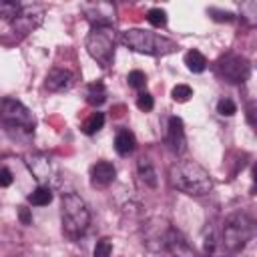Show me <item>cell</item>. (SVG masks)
I'll list each match as a JSON object with an SVG mask.
<instances>
[{
  "label": "cell",
  "instance_id": "cell-1",
  "mask_svg": "<svg viewBox=\"0 0 257 257\" xmlns=\"http://www.w3.org/2000/svg\"><path fill=\"white\" fill-rule=\"evenodd\" d=\"M143 243L161 257H195L193 249L183 239V235L161 217H155L145 225Z\"/></svg>",
  "mask_w": 257,
  "mask_h": 257
},
{
  "label": "cell",
  "instance_id": "cell-9",
  "mask_svg": "<svg viewBox=\"0 0 257 257\" xmlns=\"http://www.w3.org/2000/svg\"><path fill=\"white\" fill-rule=\"evenodd\" d=\"M42 16H44V10L40 6H22L18 16L10 22L12 28L18 32V34H28L32 32L40 22H42Z\"/></svg>",
  "mask_w": 257,
  "mask_h": 257
},
{
  "label": "cell",
  "instance_id": "cell-8",
  "mask_svg": "<svg viewBox=\"0 0 257 257\" xmlns=\"http://www.w3.org/2000/svg\"><path fill=\"white\" fill-rule=\"evenodd\" d=\"M217 72H219V76H223V80H227L231 84H239L249 78L251 64L241 54H225L217 62Z\"/></svg>",
  "mask_w": 257,
  "mask_h": 257
},
{
  "label": "cell",
  "instance_id": "cell-10",
  "mask_svg": "<svg viewBox=\"0 0 257 257\" xmlns=\"http://www.w3.org/2000/svg\"><path fill=\"white\" fill-rule=\"evenodd\" d=\"M82 12L86 14V18L92 26H112L114 24V6L112 4H106V2L84 4Z\"/></svg>",
  "mask_w": 257,
  "mask_h": 257
},
{
  "label": "cell",
  "instance_id": "cell-12",
  "mask_svg": "<svg viewBox=\"0 0 257 257\" xmlns=\"http://www.w3.org/2000/svg\"><path fill=\"white\" fill-rule=\"evenodd\" d=\"M24 161H26V165H28L32 177L38 181V185H44V183L50 181L52 169H50L48 157H44V155H40V153H32V155H26Z\"/></svg>",
  "mask_w": 257,
  "mask_h": 257
},
{
  "label": "cell",
  "instance_id": "cell-7",
  "mask_svg": "<svg viewBox=\"0 0 257 257\" xmlns=\"http://www.w3.org/2000/svg\"><path fill=\"white\" fill-rule=\"evenodd\" d=\"M0 122L8 126L10 131H24L32 133L34 131V116L32 112L16 98H0Z\"/></svg>",
  "mask_w": 257,
  "mask_h": 257
},
{
  "label": "cell",
  "instance_id": "cell-27",
  "mask_svg": "<svg viewBox=\"0 0 257 257\" xmlns=\"http://www.w3.org/2000/svg\"><path fill=\"white\" fill-rule=\"evenodd\" d=\"M137 106H139L143 112L153 110V106H155V98H153V94H149V92H141V94L137 96Z\"/></svg>",
  "mask_w": 257,
  "mask_h": 257
},
{
  "label": "cell",
  "instance_id": "cell-6",
  "mask_svg": "<svg viewBox=\"0 0 257 257\" xmlns=\"http://www.w3.org/2000/svg\"><path fill=\"white\" fill-rule=\"evenodd\" d=\"M114 28L112 26H92L86 36V52L102 66L108 68L114 58Z\"/></svg>",
  "mask_w": 257,
  "mask_h": 257
},
{
  "label": "cell",
  "instance_id": "cell-22",
  "mask_svg": "<svg viewBox=\"0 0 257 257\" xmlns=\"http://www.w3.org/2000/svg\"><path fill=\"white\" fill-rule=\"evenodd\" d=\"M147 20L155 26V28H163L167 24V12L163 8H151L147 12Z\"/></svg>",
  "mask_w": 257,
  "mask_h": 257
},
{
  "label": "cell",
  "instance_id": "cell-19",
  "mask_svg": "<svg viewBox=\"0 0 257 257\" xmlns=\"http://www.w3.org/2000/svg\"><path fill=\"white\" fill-rule=\"evenodd\" d=\"M52 201V191L44 185H38L30 195H28V203L34 205V207H44Z\"/></svg>",
  "mask_w": 257,
  "mask_h": 257
},
{
  "label": "cell",
  "instance_id": "cell-4",
  "mask_svg": "<svg viewBox=\"0 0 257 257\" xmlns=\"http://www.w3.org/2000/svg\"><path fill=\"white\" fill-rule=\"evenodd\" d=\"M253 231H255V225L247 213H233L223 223L219 243H221L223 251L237 253V251L245 249V245L251 241Z\"/></svg>",
  "mask_w": 257,
  "mask_h": 257
},
{
  "label": "cell",
  "instance_id": "cell-23",
  "mask_svg": "<svg viewBox=\"0 0 257 257\" xmlns=\"http://www.w3.org/2000/svg\"><path fill=\"white\" fill-rule=\"evenodd\" d=\"M171 96L175 102H187L191 96H193V88L189 84H177L173 90H171Z\"/></svg>",
  "mask_w": 257,
  "mask_h": 257
},
{
  "label": "cell",
  "instance_id": "cell-26",
  "mask_svg": "<svg viewBox=\"0 0 257 257\" xmlns=\"http://www.w3.org/2000/svg\"><path fill=\"white\" fill-rule=\"evenodd\" d=\"M217 112L223 114V116H231V114L237 112V104H235L231 98H221V100L217 102Z\"/></svg>",
  "mask_w": 257,
  "mask_h": 257
},
{
  "label": "cell",
  "instance_id": "cell-3",
  "mask_svg": "<svg viewBox=\"0 0 257 257\" xmlns=\"http://www.w3.org/2000/svg\"><path fill=\"white\" fill-rule=\"evenodd\" d=\"M120 42L141 54H153V56H165L171 54L179 48V44L167 36H161L157 32L151 30H143V28H128L120 34Z\"/></svg>",
  "mask_w": 257,
  "mask_h": 257
},
{
  "label": "cell",
  "instance_id": "cell-18",
  "mask_svg": "<svg viewBox=\"0 0 257 257\" xmlns=\"http://www.w3.org/2000/svg\"><path fill=\"white\" fill-rule=\"evenodd\" d=\"M185 64H187V68L191 72H197L199 74V72H203L207 68V58L199 50H189L185 54Z\"/></svg>",
  "mask_w": 257,
  "mask_h": 257
},
{
  "label": "cell",
  "instance_id": "cell-15",
  "mask_svg": "<svg viewBox=\"0 0 257 257\" xmlns=\"http://www.w3.org/2000/svg\"><path fill=\"white\" fill-rule=\"evenodd\" d=\"M137 149V139L135 135L128 131V128H118L116 135H114V151L120 155V157H128L133 155Z\"/></svg>",
  "mask_w": 257,
  "mask_h": 257
},
{
  "label": "cell",
  "instance_id": "cell-16",
  "mask_svg": "<svg viewBox=\"0 0 257 257\" xmlns=\"http://www.w3.org/2000/svg\"><path fill=\"white\" fill-rule=\"evenodd\" d=\"M84 98H86V102H88L90 106H100V104L106 100V86H104V82L96 80V82L86 84V88H84Z\"/></svg>",
  "mask_w": 257,
  "mask_h": 257
},
{
  "label": "cell",
  "instance_id": "cell-28",
  "mask_svg": "<svg viewBox=\"0 0 257 257\" xmlns=\"http://www.w3.org/2000/svg\"><path fill=\"white\" fill-rule=\"evenodd\" d=\"M209 14L217 22H233L235 20V14L233 12H227V10L223 12V10H217V8H209Z\"/></svg>",
  "mask_w": 257,
  "mask_h": 257
},
{
  "label": "cell",
  "instance_id": "cell-20",
  "mask_svg": "<svg viewBox=\"0 0 257 257\" xmlns=\"http://www.w3.org/2000/svg\"><path fill=\"white\" fill-rule=\"evenodd\" d=\"M102 124H104V112H92L84 122H82V133L84 135H94V133H98L100 128H102Z\"/></svg>",
  "mask_w": 257,
  "mask_h": 257
},
{
  "label": "cell",
  "instance_id": "cell-31",
  "mask_svg": "<svg viewBox=\"0 0 257 257\" xmlns=\"http://www.w3.org/2000/svg\"><path fill=\"white\" fill-rule=\"evenodd\" d=\"M209 257H225V255H219V253H213V255H209Z\"/></svg>",
  "mask_w": 257,
  "mask_h": 257
},
{
  "label": "cell",
  "instance_id": "cell-5",
  "mask_svg": "<svg viewBox=\"0 0 257 257\" xmlns=\"http://www.w3.org/2000/svg\"><path fill=\"white\" fill-rule=\"evenodd\" d=\"M60 215H62V229L68 237H80L90 223V211L84 203V199L76 193H66L62 195V205H60Z\"/></svg>",
  "mask_w": 257,
  "mask_h": 257
},
{
  "label": "cell",
  "instance_id": "cell-30",
  "mask_svg": "<svg viewBox=\"0 0 257 257\" xmlns=\"http://www.w3.org/2000/svg\"><path fill=\"white\" fill-rule=\"evenodd\" d=\"M18 217H20V221H22L24 225H30V223H32V215H30V211H28L26 207H20Z\"/></svg>",
  "mask_w": 257,
  "mask_h": 257
},
{
  "label": "cell",
  "instance_id": "cell-24",
  "mask_svg": "<svg viewBox=\"0 0 257 257\" xmlns=\"http://www.w3.org/2000/svg\"><path fill=\"white\" fill-rule=\"evenodd\" d=\"M126 80H128V86L141 90V88H145V84H147V74H145L143 70H131L128 76H126Z\"/></svg>",
  "mask_w": 257,
  "mask_h": 257
},
{
  "label": "cell",
  "instance_id": "cell-14",
  "mask_svg": "<svg viewBox=\"0 0 257 257\" xmlns=\"http://www.w3.org/2000/svg\"><path fill=\"white\" fill-rule=\"evenodd\" d=\"M72 82H74V76H72L70 70H66V68H52L46 74L44 86L50 92H60V90H68L72 86Z\"/></svg>",
  "mask_w": 257,
  "mask_h": 257
},
{
  "label": "cell",
  "instance_id": "cell-25",
  "mask_svg": "<svg viewBox=\"0 0 257 257\" xmlns=\"http://www.w3.org/2000/svg\"><path fill=\"white\" fill-rule=\"evenodd\" d=\"M112 255V241L110 239H100L94 245V257H110Z\"/></svg>",
  "mask_w": 257,
  "mask_h": 257
},
{
  "label": "cell",
  "instance_id": "cell-29",
  "mask_svg": "<svg viewBox=\"0 0 257 257\" xmlns=\"http://www.w3.org/2000/svg\"><path fill=\"white\" fill-rule=\"evenodd\" d=\"M12 181H14V177H12L10 169H6V167H0V189H4V187H10V185H12Z\"/></svg>",
  "mask_w": 257,
  "mask_h": 257
},
{
  "label": "cell",
  "instance_id": "cell-21",
  "mask_svg": "<svg viewBox=\"0 0 257 257\" xmlns=\"http://www.w3.org/2000/svg\"><path fill=\"white\" fill-rule=\"evenodd\" d=\"M20 8H22V4H18V2H10V0H4V2H0V16H2L4 20L12 22V20L18 16Z\"/></svg>",
  "mask_w": 257,
  "mask_h": 257
},
{
  "label": "cell",
  "instance_id": "cell-2",
  "mask_svg": "<svg viewBox=\"0 0 257 257\" xmlns=\"http://www.w3.org/2000/svg\"><path fill=\"white\" fill-rule=\"evenodd\" d=\"M171 185L191 197H203L213 189L211 175L195 161H177L169 167Z\"/></svg>",
  "mask_w": 257,
  "mask_h": 257
},
{
  "label": "cell",
  "instance_id": "cell-13",
  "mask_svg": "<svg viewBox=\"0 0 257 257\" xmlns=\"http://www.w3.org/2000/svg\"><path fill=\"white\" fill-rule=\"evenodd\" d=\"M116 177V169L108 161H96L90 167V183L92 187H108Z\"/></svg>",
  "mask_w": 257,
  "mask_h": 257
},
{
  "label": "cell",
  "instance_id": "cell-17",
  "mask_svg": "<svg viewBox=\"0 0 257 257\" xmlns=\"http://www.w3.org/2000/svg\"><path fill=\"white\" fill-rule=\"evenodd\" d=\"M137 171H139V177H141V181L145 183V185H149V187H157V183H159V179H157V171H155V167H153V163L149 161V159H139V163H137Z\"/></svg>",
  "mask_w": 257,
  "mask_h": 257
},
{
  "label": "cell",
  "instance_id": "cell-11",
  "mask_svg": "<svg viewBox=\"0 0 257 257\" xmlns=\"http://www.w3.org/2000/svg\"><path fill=\"white\" fill-rule=\"evenodd\" d=\"M165 143H167L169 151H171V153H175V155H183V153L187 151L185 126H183V120H181L179 116H171V118H169Z\"/></svg>",
  "mask_w": 257,
  "mask_h": 257
}]
</instances>
